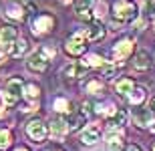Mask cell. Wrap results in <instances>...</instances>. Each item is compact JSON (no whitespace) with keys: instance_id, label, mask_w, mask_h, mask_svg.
Masks as SVG:
<instances>
[{"instance_id":"obj_1","label":"cell","mask_w":155,"mask_h":151,"mask_svg":"<svg viewBox=\"0 0 155 151\" xmlns=\"http://www.w3.org/2000/svg\"><path fill=\"white\" fill-rule=\"evenodd\" d=\"M24 95V83L20 77H12L8 79L4 87V93H2V99H4V105L12 107V105H16L20 101V97Z\"/></svg>"},{"instance_id":"obj_2","label":"cell","mask_w":155,"mask_h":151,"mask_svg":"<svg viewBox=\"0 0 155 151\" xmlns=\"http://www.w3.org/2000/svg\"><path fill=\"white\" fill-rule=\"evenodd\" d=\"M113 14L121 22H129L137 16V6L133 4L131 0H117L113 4Z\"/></svg>"},{"instance_id":"obj_3","label":"cell","mask_w":155,"mask_h":151,"mask_svg":"<svg viewBox=\"0 0 155 151\" xmlns=\"http://www.w3.org/2000/svg\"><path fill=\"white\" fill-rule=\"evenodd\" d=\"M64 51L69 52L71 57H81V54L87 51V38H85V34H83V30H79V32H75L73 36L67 38Z\"/></svg>"},{"instance_id":"obj_4","label":"cell","mask_w":155,"mask_h":151,"mask_svg":"<svg viewBox=\"0 0 155 151\" xmlns=\"http://www.w3.org/2000/svg\"><path fill=\"white\" fill-rule=\"evenodd\" d=\"M48 61H51V57L40 48V51L32 52V54L28 57V61H26V69H28L30 73H45V71L48 69Z\"/></svg>"},{"instance_id":"obj_5","label":"cell","mask_w":155,"mask_h":151,"mask_svg":"<svg viewBox=\"0 0 155 151\" xmlns=\"http://www.w3.org/2000/svg\"><path fill=\"white\" fill-rule=\"evenodd\" d=\"M26 135H28L35 143H42V141L46 139V135H48V129H46V125L42 121L32 119V121L26 125Z\"/></svg>"},{"instance_id":"obj_6","label":"cell","mask_w":155,"mask_h":151,"mask_svg":"<svg viewBox=\"0 0 155 151\" xmlns=\"http://www.w3.org/2000/svg\"><path fill=\"white\" fill-rule=\"evenodd\" d=\"M52 26H54V18L48 14H40L32 20V32L35 34H46L52 30Z\"/></svg>"},{"instance_id":"obj_7","label":"cell","mask_w":155,"mask_h":151,"mask_svg":"<svg viewBox=\"0 0 155 151\" xmlns=\"http://www.w3.org/2000/svg\"><path fill=\"white\" fill-rule=\"evenodd\" d=\"M105 141L109 143L111 151H119L123 145V129L121 127H109V131L105 133Z\"/></svg>"},{"instance_id":"obj_8","label":"cell","mask_w":155,"mask_h":151,"mask_svg":"<svg viewBox=\"0 0 155 151\" xmlns=\"http://www.w3.org/2000/svg\"><path fill=\"white\" fill-rule=\"evenodd\" d=\"M81 141H83V145H95L101 141V129L97 125H89L85 127V131L81 133Z\"/></svg>"},{"instance_id":"obj_9","label":"cell","mask_w":155,"mask_h":151,"mask_svg":"<svg viewBox=\"0 0 155 151\" xmlns=\"http://www.w3.org/2000/svg\"><path fill=\"white\" fill-rule=\"evenodd\" d=\"M131 52H133V41L125 38V41H119L115 44V48H113V57H115V61H125Z\"/></svg>"},{"instance_id":"obj_10","label":"cell","mask_w":155,"mask_h":151,"mask_svg":"<svg viewBox=\"0 0 155 151\" xmlns=\"http://www.w3.org/2000/svg\"><path fill=\"white\" fill-rule=\"evenodd\" d=\"M85 73H87V67L85 64H79V63H71L61 71V75H63L64 79H81Z\"/></svg>"},{"instance_id":"obj_11","label":"cell","mask_w":155,"mask_h":151,"mask_svg":"<svg viewBox=\"0 0 155 151\" xmlns=\"http://www.w3.org/2000/svg\"><path fill=\"white\" fill-rule=\"evenodd\" d=\"M18 41V30L10 24H4V26H0V42H4V44H14Z\"/></svg>"},{"instance_id":"obj_12","label":"cell","mask_w":155,"mask_h":151,"mask_svg":"<svg viewBox=\"0 0 155 151\" xmlns=\"http://www.w3.org/2000/svg\"><path fill=\"white\" fill-rule=\"evenodd\" d=\"M95 6V0H75V12L79 18L91 20V8Z\"/></svg>"},{"instance_id":"obj_13","label":"cell","mask_w":155,"mask_h":151,"mask_svg":"<svg viewBox=\"0 0 155 151\" xmlns=\"http://www.w3.org/2000/svg\"><path fill=\"white\" fill-rule=\"evenodd\" d=\"M67 131H69L67 119H61V117H57V119H52V123H51V135L54 137V139H63Z\"/></svg>"},{"instance_id":"obj_14","label":"cell","mask_w":155,"mask_h":151,"mask_svg":"<svg viewBox=\"0 0 155 151\" xmlns=\"http://www.w3.org/2000/svg\"><path fill=\"white\" fill-rule=\"evenodd\" d=\"M151 119H153V113L149 109H137L135 115H133V121H135L137 127H149L151 123H153Z\"/></svg>"},{"instance_id":"obj_15","label":"cell","mask_w":155,"mask_h":151,"mask_svg":"<svg viewBox=\"0 0 155 151\" xmlns=\"http://www.w3.org/2000/svg\"><path fill=\"white\" fill-rule=\"evenodd\" d=\"M83 34H85L87 41H99V38H103L105 28L99 22H93V24H89V26L83 30Z\"/></svg>"},{"instance_id":"obj_16","label":"cell","mask_w":155,"mask_h":151,"mask_svg":"<svg viewBox=\"0 0 155 151\" xmlns=\"http://www.w3.org/2000/svg\"><path fill=\"white\" fill-rule=\"evenodd\" d=\"M133 67L137 71H145L149 69V52L147 51H137L135 58H133Z\"/></svg>"},{"instance_id":"obj_17","label":"cell","mask_w":155,"mask_h":151,"mask_svg":"<svg viewBox=\"0 0 155 151\" xmlns=\"http://www.w3.org/2000/svg\"><path fill=\"white\" fill-rule=\"evenodd\" d=\"M6 16L14 18V20H22L24 18V6L18 4V2H10L6 6Z\"/></svg>"},{"instance_id":"obj_18","label":"cell","mask_w":155,"mask_h":151,"mask_svg":"<svg viewBox=\"0 0 155 151\" xmlns=\"http://www.w3.org/2000/svg\"><path fill=\"white\" fill-rule=\"evenodd\" d=\"M28 48H30V44H28V41H26V38H18V41L12 44L10 54L14 58H18V57H22L24 52H28Z\"/></svg>"},{"instance_id":"obj_19","label":"cell","mask_w":155,"mask_h":151,"mask_svg":"<svg viewBox=\"0 0 155 151\" xmlns=\"http://www.w3.org/2000/svg\"><path fill=\"white\" fill-rule=\"evenodd\" d=\"M133 89H135V85H133L131 79H121V81H117V85H115V91L121 95V97H129V93H131Z\"/></svg>"},{"instance_id":"obj_20","label":"cell","mask_w":155,"mask_h":151,"mask_svg":"<svg viewBox=\"0 0 155 151\" xmlns=\"http://www.w3.org/2000/svg\"><path fill=\"white\" fill-rule=\"evenodd\" d=\"M87 121V115L85 113H71V117L67 119V125H69V129H73V131H77L79 127H83Z\"/></svg>"},{"instance_id":"obj_21","label":"cell","mask_w":155,"mask_h":151,"mask_svg":"<svg viewBox=\"0 0 155 151\" xmlns=\"http://www.w3.org/2000/svg\"><path fill=\"white\" fill-rule=\"evenodd\" d=\"M125 121H127V111L117 109L115 113L109 117V127H121V125H125Z\"/></svg>"},{"instance_id":"obj_22","label":"cell","mask_w":155,"mask_h":151,"mask_svg":"<svg viewBox=\"0 0 155 151\" xmlns=\"http://www.w3.org/2000/svg\"><path fill=\"white\" fill-rule=\"evenodd\" d=\"M129 101H131V105H141L145 101V89L143 87H135L129 93Z\"/></svg>"},{"instance_id":"obj_23","label":"cell","mask_w":155,"mask_h":151,"mask_svg":"<svg viewBox=\"0 0 155 151\" xmlns=\"http://www.w3.org/2000/svg\"><path fill=\"white\" fill-rule=\"evenodd\" d=\"M38 95H40V89L36 87L35 83H30V85H24V97H26V99L35 101V99H38Z\"/></svg>"},{"instance_id":"obj_24","label":"cell","mask_w":155,"mask_h":151,"mask_svg":"<svg viewBox=\"0 0 155 151\" xmlns=\"http://www.w3.org/2000/svg\"><path fill=\"white\" fill-rule=\"evenodd\" d=\"M52 107H54V111H58V113H69V111H71V105H69V101H67V99H63V97H58V99H54Z\"/></svg>"},{"instance_id":"obj_25","label":"cell","mask_w":155,"mask_h":151,"mask_svg":"<svg viewBox=\"0 0 155 151\" xmlns=\"http://www.w3.org/2000/svg\"><path fill=\"white\" fill-rule=\"evenodd\" d=\"M10 143H12V135H10V131L2 129V131H0V151L8 149V147H10Z\"/></svg>"},{"instance_id":"obj_26","label":"cell","mask_w":155,"mask_h":151,"mask_svg":"<svg viewBox=\"0 0 155 151\" xmlns=\"http://www.w3.org/2000/svg\"><path fill=\"white\" fill-rule=\"evenodd\" d=\"M87 67V69H89V67H99V69H101V67H103L105 64V61L101 57H97V54H89V57L85 58V63H83Z\"/></svg>"},{"instance_id":"obj_27","label":"cell","mask_w":155,"mask_h":151,"mask_svg":"<svg viewBox=\"0 0 155 151\" xmlns=\"http://www.w3.org/2000/svg\"><path fill=\"white\" fill-rule=\"evenodd\" d=\"M115 107H113V105L111 103H107V105H97V113L99 115H107V117H111L113 115V113H115Z\"/></svg>"},{"instance_id":"obj_28","label":"cell","mask_w":155,"mask_h":151,"mask_svg":"<svg viewBox=\"0 0 155 151\" xmlns=\"http://www.w3.org/2000/svg\"><path fill=\"white\" fill-rule=\"evenodd\" d=\"M87 93H91V95H99V93H103V85L99 81H91L89 85H87Z\"/></svg>"},{"instance_id":"obj_29","label":"cell","mask_w":155,"mask_h":151,"mask_svg":"<svg viewBox=\"0 0 155 151\" xmlns=\"http://www.w3.org/2000/svg\"><path fill=\"white\" fill-rule=\"evenodd\" d=\"M101 69H103V77H105V79H113V77H115V71H117V69H115V64L105 63Z\"/></svg>"},{"instance_id":"obj_30","label":"cell","mask_w":155,"mask_h":151,"mask_svg":"<svg viewBox=\"0 0 155 151\" xmlns=\"http://www.w3.org/2000/svg\"><path fill=\"white\" fill-rule=\"evenodd\" d=\"M145 16L153 20L155 18V0H147V4H145Z\"/></svg>"},{"instance_id":"obj_31","label":"cell","mask_w":155,"mask_h":151,"mask_svg":"<svg viewBox=\"0 0 155 151\" xmlns=\"http://www.w3.org/2000/svg\"><path fill=\"white\" fill-rule=\"evenodd\" d=\"M125 151H141V147L135 145V143H129V145L125 147Z\"/></svg>"},{"instance_id":"obj_32","label":"cell","mask_w":155,"mask_h":151,"mask_svg":"<svg viewBox=\"0 0 155 151\" xmlns=\"http://www.w3.org/2000/svg\"><path fill=\"white\" fill-rule=\"evenodd\" d=\"M149 111L155 115V99H151V101H149Z\"/></svg>"},{"instance_id":"obj_33","label":"cell","mask_w":155,"mask_h":151,"mask_svg":"<svg viewBox=\"0 0 155 151\" xmlns=\"http://www.w3.org/2000/svg\"><path fill=\"white\" fill-rule=\"evenodd\" d=\"M14 151H30V149H28V147H16Z\"/></svg>"},{"instance_id":"obj_34","label":"cell","mask_w":155,"mask_h":151,"mask_svg":"<svg viewBox=\"0 0 155 151\" xmlns=\"http://www.w3.org/2000/svg\"><path fill=\"white\" fill-rule=\"evenodd\" d=\"M2 117H4V107L0 105V119H2Z\"/></svg>"},{"instance_id":"obj_35","label":"cell","mask_w":155,"mask_h":151,"mask_svg":"<svg viewBox=\"0 0 155 151\" xmlns=\"http://www.w3.org/2000/svg\"><path fill=\"white\" fill-rule=\"evenodd\" d=\"M151 151H155V145H153V147H151Z\"/></svg>"},{"instance_id":"obj_36","label":"cell","mask_w":155,"mask_h":151,"mask_svg":"<svg viewBox=\"0 0 155 151\" xmlns=\"http://www.w3.org/2000/svg\"><path fill=\"white\" fill-rule=\"evenodd\" d=\"M61 2H69V0H61Z\"/></svg>"}]
</instances>
